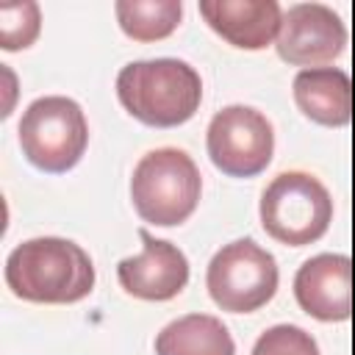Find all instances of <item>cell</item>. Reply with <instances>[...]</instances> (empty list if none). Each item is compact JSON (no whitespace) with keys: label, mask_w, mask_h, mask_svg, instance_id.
<instances>
[{"label":"cell","mask_w":355,"mask_h":355,"mask_svg":"<svg viewBox=\"0 0 355 355\" xmlns=\"http://www.w3.org/2000/svg\"><path fill=\"white\" fill-rule=\"evenodd\" d=\"M277 263L252 239H239L216 250L208 263L205 286L211 300L227 313H250L277 291Z\"/></svg>","instance_id":"8992f818"},{"label":"cell","mask_w":355,"mask_h":355,"mask_svg":"<svg viewBox=\"0 0 355 355\" xmlns=\"http://www.w3.org/2000/svg\"><path fill=\"white\" fill-rule=\"evenodd\" d=\"M139 239L144 244L141 255L125 258L116 266L119 286L128 294H133L139 300H150V302H164V300L178 297L189 283L186 255L175 244L155 239L144 227L139 230Z\"/></svg>","instance_id":"9c48e42d"},{"label":"cell","mask_w":355,"mask_h":355,"mask_svg":"<svg viewBox=\"0 0 355 355\" xmlns=\"http://www.w3.org/2000/svg\"><path fill=\"white\" fill-rule=\"evenodd\" d=\"M200 169L178 147H161L141 155L130 178V200L136 214L158 227L186 222L200 202Z\"/></svg>","instance_id":"3957f363"},{"label":"cell","mask_w":355,"mask_h":355,"mask_svg":"<svg viewBox=\"0 0 355 355\" xmlns=\"http://www.w3.org/2000/svg\"><path fill=\"white\" fill-rule=\"evenodd\" d=\"M122 108L150 128H175L189 122L202 100V80L180 58L133 61L116 75Z\"/></svg>","instance_id":"7a4b0ae2"},{"label":"cell","mask_w":355,"mask_h":355,"mask_svg":"<svg viewBox=\"0 0 355 355\" xmlns=\"http://www.w3.org/2000/svg\"><path fill=\"white\" fill-rule=\"evenodd\" d=\"M263 230L288 247H305L322 239L333 219L330 191L308 172H280L261 194Z\"/></svg>","instance_id":"5b68a950"},{"label":"cell","mask_w":355,"mask_h":355,"mask_svg":"<svg viewBox=\"0 0 355 355\" xmlns=\"http://www.w3.org/2000/svg\"><path fill=\"white\" fill-rule=\"evenodd\" d=\"M205 144L219 172L230 178H252L272 161L275 130L261 111L250 105H227L214 114Z\"/></svg>","instance_id":"52a82bcc"},{"label":"cell","mask_w":355,"mask_h":355,"mask_svg":"<svg viewBox=\"0 0 355 355\" xmlns=\"http://www.w3.org/2000/svg\"><path fill=\"white\" fill-rule=\"evenodd\" d=\"M42 25L39 6L33 0L0 3V44L3 50H19L36 42Z\"/></svg>","instance_id":"9a60e30c"},{"label":"cell","mask_w":355,"mask_h":355,"mask_svg":"<svg viewBox=\"0 0 355 355\" xmlns=\"http://www.w3.org/2000/svg\"><path fill=\"white\" fill-rule=\"evenodd\" d=\"M22 155L42 172L61 175L72 169L89 144V125L80 105L64 94L33 100L19 119Z\"/></svg>","instance_id":"277c9868"},{"label":"cell","mask_w":355,"mask_h":355,"mask_svg":"<svg viewBox=\"0 0 355 355\" xmlns=\"http://www.w3.org/2000/svg\"><path fill=\"white\" fill-rule=\"evenodd\" d=\"M297 108L327 128H344L352 119V83L338 67L300 69L294 78Z\"/></svg>","instance_id":"7c38bea8"},{"label":"cell","mask_w":355,"mask_h":355,"mask_svg":"<svg viewBox=\"0 0 355 355\" xmlns=\"http://www.w3.org/2000/svg\"><path fill=\"white\" fill-rule=\"evenodd\" d=\"M347 44L341 17L322 3H294L283 11L277 31V55L294 67L313 69L333 61Z\"/></svg>","instance_id":"ba28073f"},{"label":"cell","mask_w":355,"mask_h":355,"mask_svg":"<svg viewBox=\"0 0 355 355\" xmlns=\"http://www.w3.org/2000/svg\"><path fill=\"white\" fill-rule=\"evenodd\" d=\"M300 308L319 322H344L352 316V261L322 252L308 258L294 277Z\"/></svg>","instance_id":"30bf717a"},{"label":"cell","mask_w":355,"mask_h":355,"mask_svg":"<svg viewBox=\"0 0 355 355\" xmlns=\"http://www.w3.org/2000/svg\"><path fill=\"white\" fill-rule=\"evenodd\" d=\"M6 283L19 300L69 305L92 294L94 263L75 241L39 236L11 250L6 258Z\"/></svg>","instance_id":"6da1fadb"},{"label":"cell","mask_w":355,"mask_h":355,"mask_svg":"<svg viewBox=\"0 0 355 355\" xmlns=\"http://www.w3.org/2000/svg\"><path fill=\"white\" fill-rule=\"evenodd\" d=\"M155 355H236V344L216 316L189 313L155 336Z\"/></svg>","instance_id":"4fadbf2b"},{"label":"cell","mask_w":355,"mask_h":355,"mask_svg":"<svg viewBox=\"0 0 355 355\" xmlns=\"http://www.w3.org/2000/svg\"><path fill=\"white\" fill-rule=\"evenodd\" d=\"M252 355H319L311 333L297 324H275L258 336Z\"/></svg>","instance_id":"2e32d148"},{"label":"cell","mask_w":355,"mask_h":355,"mask_svg":"<svg viewBox=\"0 0 355 355\" xmlns=\"http://www.w3.org/2000/svg\"><path fill=\"white\" fill-rule=\"evenodd\" d=\"M200 14L233 47L261 50L277 39L283 11L275 0H202Z\"/></svg>","instance_id":"8fae6325"},{"label":"cell","mask_w":355,"mask_h":355,"mask_svg":"<svg viewBox=\"0 0 355 355\" xmlns=\"http://www.w3.org/2000/svg\"><path fill=\"white\" fill-rule=\"evenodd\" d=\"M114 11L119 28L136 42H155L169 36L183 17L180 0H119Z\"/></svg>","instance_id":"5bb4252c"}]
</instances>
